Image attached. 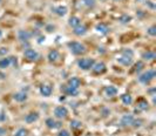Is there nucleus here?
<instances>
[{"mask_svg": "<svg viewBox=\"0 0 156 136\" xmlns=\"http://www.w3.org/2000/svg\"><path fill=\"white\" fill-rule=\"evenodd\" d=\"M67 46H68L70 51L74 55H82L87 52L85 45H82V44L79 42V41H70V42L67 44Z\"/></svg>", "mask_w": 156, "mask_h": 136, "instance_id": "nucleus-1", "label": "nucleus"}, {"mask_svg": "<svg viewBox=\"0 0 156 136\" xmlns=\"http://www.w3.org/2000/svg\"><path fill=\"white\" fill-rule=\"evenodd\" d=\"M94 64H95L94 59H90V58H83V59H79L78 60L79 68L82 69V71H90L93 68Z\"/></svg>", "mask_w": 156, "mask_h": 136, "instance_id": "nucleus-2", "label": "nucleus"}, {"mask_svg": "<svg viewBox=\"0 0 156 136\" xmlns=\"http://www.w3.org/2000/svg\"><path fill=\"white\" fill-rule=\"evenodd\" d=\"M155 75H156L155 69H148L147 72L142 73V74L139 76V82L143 83V85H148L149 82L154 80Z\"/></svg>", "mask_w": 156, "mask_h": 136, "instance_id": "nucleus-3", "label": "nucleus"}, {"mask_svg": "<svg viewBox=\"0 0 156 136\" xmlns=\"http://www.w3.org/2000/svg\"><path fill=\"white\" fill-rule=\"evenodd\" d=\"M54 116L59 120L66 118L68 116V109L66 108L65 106H58L54 109Z\"/></svg>", "mask_w": 156, "mask_h": 136, "instance_id": "nucleus-4", "label": "nucleus"}, {"mask_svg": "<svg viewBox=\"0 0 156 136\" xmlns=\"http://www.w3.org/2000/svg\"><path fill=\"white\" fill-rule=\"evenodd\" d=\"M24 56L28 61H36L38 58H39V53L33 48H27L26 51L24 52Z\"/></svg>", "mask_w": 156, "mask_h": 136, "instance_id": "nucleus-5", "label": "nucleus"}, {"mask_svg": "<svg viewBox=\"0 0 156 136\" xmlns=\"http://www.w3.org/2000/svg\"><path fill=\"white\" fill-rule=\"evenodd\" d=\"M92 69H93L94 74H97V75H99V74H103V73H106V71H107V66H106L104 62H95Z\"/></svg>", "mask_w": 156, "mask_h": 136, "instance_id": "nucleus-6", "label": "nucleus"}, {"mask_svg": "<svg viewBox=\"0 0 156 136\" xmlns=\"http://www.w3.org/2000/svg\"><path fill=\"white\" fill-rule=\"evenodd\" d=\"M53 93V88L51 85H48V83H43L42 86L40 87V94L45 96V98H48V96H51Z\"/></svg>", "mask_w": 156, "mask_h": 136, "instance_id": "nucleus-7", "label": "nucleus"}, {"mask_svg": "<svg viewBox=\"0 0 156 136\" xmlns=\"http://www.w3.org/2000/svg\"><path fill=\"white\" fill-rule=\"evenodd\" d=\"M61 91H63L66 95H70V96H76L79 94V89H75V88H73V87H70L68 85L61 86Z\"/></svg>", "mask_w": 156, "mask_h": 136, "instance_id": "nucleus-8", "label": "nucleus"}, {"mask_svg": "<svg viewBox=\"0 0 156 136\" xmlns=\"http://www.w3.org/2000/svg\"><path fill=\"white\" fill-rule=\"evenodd\" d=\"M32 33L31 32H28V31H24V29H20L19 32H18V38H19V40L20 41H22V42H27L31 38H32Z\"/></svg>", "mask_w": 156, "mask_h": 136, "instance_id": "nucleus-9", "label": "nucleus"}, {"mask_svg": "<svg viewBox=\"0 0 156 136\" xmlns=\"http://www.w3.org/2000/svg\"><path fill=\"white\" fill-rule=\"evenodd\" d=\"M47 59H48L49 62H56V61L60 59V53H59L56 49H52V51L48 52Z\"/></svg>", "mask_w": 156, "mask_h": 136, "instance_id": "nucleus-10", "label": "nucleus"}, {"mask_svg": "<svg viewBox=\"0 0 156 136\" xmlns=\"http://www.w3.org/2000/svg\"><path fill=\"white\" fill-rule=\"evenodd\" d=\"M117 62L124 67H129L133 64V58L130 56H124V55H121L119 59H117Z\"/></svg>", "mask_w": 156, "mask_h": 136, "instance_id": "nucleus-11", "label": "nucleus"}, {"mask_svg": "<svg viewBox=\"0 0 156 136\" xmlns=\"http://www.w3.org/2000/svg\"><path fill=\"white\" fill-rule=\"evenodd\" d=\"M134 116L131 114H127V115H123L121 118V124L123 127H128V126H131L133 121H134Z\"/></svg>", "mask_w": 156, "mask_h": 136, "instance_id": "nucleus-12", "label": "nucleus"}, {"mask_svg": "<svg viewBox=\"0 0 156 136\" xmlns=\"http://www.w3.org/2000/svg\"><path fill=\"white\" fill-rule=\"evenodd\" d=\"M149 108V103H148L147 100L144 99H140L136 103V110L137 111H143V110H147Z\"/></svg>", "mask_w": 156, "mask_h": 136, "instance_id": "nucleus-13", "label": "nucleus"}, {"mask_svg": "<svg viewBox=\"0 0 156 136\" xmlns=\"http://www.w3.org/2000/svg\"><path fill=\"white\" fill-rule=\"evenodd\" d=\"M117 88L116 87H114V86H107V87H104V94L107 95V96H109V98H113L115 95H117Z\"/></svg>", "mask_w": 156, "mask_h": 136, "instance_id": "nucleus-14", "label": "nucleus"}, {"mask_svg": "<svg viewBox=\"0 0 156 136\" xmlns=\"http://www.w3.org/2000/svg\"><path fill=\"white\" fill-rule=\"evenodd\" d=\"M27 94L25 93V91H18V93H15L14 95H13V99H14V101H17V102H19V103H21V102H25V101L27 100Z\"/></svg>", "mask_w": 156, "mask_h": 136, "instance_id": "nucleus-15", "label": "nucleus"}, {"mask_svg": "<svg viewBox=\"0 0 156 136\" xmlns=\"http://www.w3.org/2000/svg\"><path fill=\"white\" fill-rule=\"evenodd\" d=\"M73 33L75 34L76 36H82V35H85L87 33V27L85 26V25H79L78 27H75V28H73Z\"/></svg>", "mask_w": 156, "mask_h": 136, "instance_id": "nucleus-16", "label": "nucleus"}, {"mask_svg": "<svg viewBox=\"0 0 156 136\" xmlns=\"http://www.w3.org/2000/svg\"><path fill=\"white\" fill-rule=\"evenodd\" d=\"M39 120V114L38 113H29V114H27L26 116H25V122L26 123H34Z\"/></svg>", "mask_w": 156, "mask_h": 136, "instance_id": "nucleus-17", "label": "nucleus"}, {"mask_svg": "<svg viewBox=\"0 0 156 136\" xmlns=\"http://www.w3.org/2000/svg\"><path fill=\"white\" fill-rule=\"evenodd\" d=\"M67 85L70 86V87H73V88H75V89H79V87L81 86V80L76 78V76H73V78H70L68 82H67Z\"/></svg>", "mask_w": 156, "mask_h": 136, "instance_id": "nucleus-18", "label": "nucleus"}, {"mask_svg": "<svg viewBox=\"0 0 156 136\" xmlns=\"http://www.w3.org/2000/svg\"><path fill=\"white\" fill-rule=\"evenodd\" d=\"M156 58V53L153 51H147L144 53H142V59L144 61H150V60H154Z\"/></svg>", "mask_w": 156, "mask_h": 136, "instance_id": "nucleus-19", "label": "nucleus"}, {"mask_svg": "<svg viewBox=\"0 0 156 136\" xmlns=\"http://www.w3.org/2000/svg\"><path fill=\"white\" fill-rule=\"evenodd\" d=\"M68 25L73 28L78 27L79 25H81V19L79 17H70V20H68Z\"/></svg>", "mask_w": 156, "mask_h": 136, "instance_id": "nucleus-20", "label": "nucleus"}, {"mask_svg": "<svg viewBox=\"0 0 156 136\" xmlns=\"http://www.w3.org/2000/svg\"><path fill=\"white\" fill-rule=\"evenodd\" d=\"M54 12H55V14H58L59 17H63V15L67 14L68 9H67L66 6H58V7L54 8Z\"/></svg>", "mask_w": 156, "mask_h": 136, "instance_id": "nucleus-21", "label": "nucleus"}, {"mask_svg": "<svg viewBox=\"0 0 156 136\" xmlns=\"http://www.w3.org/2000/svg\"><path fill=\"white\" fill-rule=\"evenodd\" d=\"M96 32L97 33H101V34H107L108 32H109V28L107 25H104V24H99V25H96Z\"/></svg>", "mask_w": 156, "mask_h": 136, "instance_id": "nucleus-22", "label": "nucleus"}, {"mask_svg": "<svg viewBox=\"0 0 156 136\" xmlns=\"http://www.w3.org/2000/svg\"><path fill=\"white\" fill-rule=\"evenodd\" d=\"M11 66V60H9V56H5L2 59H0V68L1 69H6Z\"/></svg>", "mask_w": 156, "mask_h": 136, "instance_id": "nucleus-23", "label": "nucleus"}, {"mask_svg": "<svg viewBox=\"0 0 156 136\" xmlns=\"http://www.w3.org/2000/svg\"><path fill=\"white\" fill-rule=\"evenodd\" d=\"M121 101L123 104H126V106H129L133 103V98H131V95L130 94H123L121 96Z\"/></svg>", "mask_w": 156, "mask_h": 136, "instance_id": "nucleus-24", "label": "nucleus"}, {"mask_svg": "<svg viewBox=\"0 0 156 136\" xmlns=\"http://www.w3.org/2000/svg\"><path fill=\"white\" fill-rule=\"evenodd\" d=\"M143 68H144V62L143 61H137L136 64L134 65V67L131 69V73H140Z\"/></svg>", "mask_w": 156, "mask_h": 136, "instance_id": "nucleus-25", "label": "nucleus"}, {"mask_svg": "<svg viewBox=\"0 0 156 136\" xmlns=\"http://www.w3.org/2000/svg\"><path fill=\"white\" fill-rule=\"evenodd\" d=\"M70 127L73 130H78V129H80V128L82 127V122L79 121V120H72L70 123Z\"/></svg>", "mask_w": 156, "mask_h": 136, "instance_id": "nucleus-26", "label": "nucleus"}, {"mask_svg": "<svg viewBox=\"0 0 156 136\" xmlns=\"http://www.w3.org/2000/svg\"><path fill=\"white\" fill-rule=\"evenodd\" d=\"M81 6H85L87 8L95 6V0H81Z\"/></svg>", "mask_w": 156, "mask_h": 136, "instance_id": "nucleus-27", "label": "nucleus"}, {"mask_svg": "<svg viewBox=\"0 0 156 136\" xmlns=\"http://www.w3.org/2000/svg\"><path fill=\"white\" fill-rule=\"evenodd\" d=\"M46 126L49 128V129H55V126H56V122H55V120L53 118H48L46 120Z\"/></svg>", "mask_w": 156, "mask_h": 136, "instance_id": "nucleus-28", "label": "nucleus"}, {"mask_svg": "<svg viewBox=\"0 0 156 136\" xmlns=\"http://www.w3.org/2000/svg\"><path fill=\"white\" fill-rule=\"evenodd\" d=\"M14 136H28V130L25 128H20L15 131Z\"/></svg>", "mask_w": 156, "mask_h": 136, "instance_id": "nucleus-29", "label": "nucleus"}, {"mask_svg": "<svg viewBox=\"0 0 156 136\" xmlns=\"http://www.w3.org/2000/svg\"><path fill=\"white\" fill-rule=\"evenodd\" d=\"M142 124H143V121H142V120H140V118H134V121H133V123H131V127L140 128Z\"/></svg>", "mask_w": 156, "mask_h": 136, "instance_id": "nucleus-30", "label": "nucleus"}, {"mask_svg": "<svg viewBox=\"0 0 156 136\" xmlns=\"http://www.w3.org/2000/svg\"><path fill=\"white\" fill-rule=\"evenodd\" d=\"M120 21H121V24H128V22L131 21V17L128 15V14H123L120 18Z\"/></svg>", "mask_w": 156, "mask_h": 136, "instance_id": "nucleus-31", "label": "nucleus"}, {"mask_svg": "<svg viewBox=\"0 0 156 136\" xmlns=\"http://www.w3.org/2000/svg\"><path fill=\"white\" fill-rule=\"evenodd\" d=\"M122 55L133 58V56H134V52H133L131 49H129V48H126V49H123V51H122Z\"/></svg>", "mask_w": 156, "mask_h": 136, "instance_id": "nucleus-32", "label": "nucleus"}, {"mask_svg": "<svg viewBox=\"0 0 156 136\" xmlns=\"http://www.w3.org/2000/svg\"><path fill=\"white\" fill-rule=\"evenodd\" d=\"M147 33L150 36H156V26H150L147 29Z\"/></svg>", "mask_w": 156, "mask_h": 136, "instance_id": "nucleus-33", "label": "nucleus"}, {"mask_svg": "<svg viewBox=\"0 0 156 136\" xmlns=\"http://www.w3.org/2000/svg\"><path fill=\"white\" fill-rule=\"evenodd\" d=\"M9 60H11V66L18 67V58H15V56H9Z\"/></svg>", "mask_w": 156, "mask_h": 136, "instance_id": "nucleus-34", "label": "nucleus"}, {"mask_svg": "<svg viewBox=\"0 0 156 136\" xmlns=\"http://www.w3.org/2000/svg\"><path fill=\"white\" fill-rule=\"evenodd\" d=\"M7 53H8V48H6V47H1L0 48V56H6Z\"/></svg>", "mask_w": 156, "mask_h": 136, "instance_id": "nucleus-35", "label": "nucleus"}, {"mask_svg": "<svg viewBox=\"0 0 156 136\" xmlns=\"http://www.w3.org/2000/svg\"><path fill=\"white\" fill-rule=\"evenodd\" d=\"M58 136H70V133L68 130H66V129H62V130L59 131Z\"/></svg>", "mask_w": 156, "mask_h": 136, "instance_id": "nucleus-36", "label": "nucleus"}, {"mask_svg": "<svg viewBox=\"0 0 156 136\" xmlns=\"http://www.w3.org/2000/svg\"><path fill=\"white\" fill-rule=\"evenodd\" d=\"M109 114H110V110H109V109H102V115H103L104 118L108 116Z\"/></svg>", "mask_w": 156, "mask_h": 136, "instance_id": "nucleus-37", "label": "nucleus"}, {"mask_svg": "<svg viewBox=\"0 0 156 136\" xmlns=\"http://www.w3.org/2000/svg\"><path fill=\"white\" fill-rule=\"evenodd\" d=\"M0 136H6V129L4 127H0Z\"/></svg>", "mask_w": 156, "mask_h": 136, "instance_id": "nucleus-38", "label": "nucleus"}, {"mask_svg": "<svg viewBox=\"0 0 156 136\" xmlns=\"http://www.w3.org/2000/svg\"><path fill=\"white\" fill-rule=\"evenodd\" d=\"M148 93H149V94H150V95L154 98V96H155V88H151V89H149V91H148Z\"/></svg>", "mask_w": 156, "mask_h": 136, "instance_id": "nucleus-39", "label": "nucleus"}, {"mask_svg": "<svg viewBox=\"0 0 156 136\" xmlns=\"http://www.w3.org/2000/svg\"><path fill=\"white\" fill-rule=\"evenodd\" d=\"M4 118H4V116H2V115H1V114H0V121H2V120H4Z\"/></svg>", "mask_w": 156, "mask_h": 136, "instance_id": "nucleus-40", "label": "nucleus"}, {"mask_svg": "<svg viewBox=\"0 0 156 136\" xmlns=\"http://www.w3.org/2000/svg\"><path fill=\"white\" fill-rule=\"evenodd\" d=\"M1 35H2V32H1V31H0V38H1Z\"/></svg>", "mask_w": 156, "mask_h": 136, "instance_id": "nucleus-41", "label": "nucleus"}, {"mask_svg": "<svg viewBox=\"0 0 156 136\" xmlns=\"http://www.w3.org/2000/svg\"><path fill=\"white\" fill-rule=\"evenodd\" d=\"M0 2H2V0H0Z\"/></svg>", "mask_w": 156, "mask_h": 136, "instance_id": "nucleus-42", "label": "nucleus"}, {"mask_svg": "<svg viewBox=\"0 0 156 136\" xmlns=\"http://www.w3.org/2000/svg\"><path fill=\"white\" fill-rule=\"evenodd\" d=\"M116 1H117V0H116Z\"/></svg>", "mask_w": 156, "mask_h": 136, "instance_id": "nucleus-43", "label": "nucleus"}]
</instances>
